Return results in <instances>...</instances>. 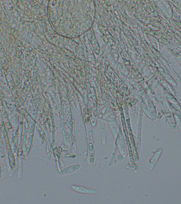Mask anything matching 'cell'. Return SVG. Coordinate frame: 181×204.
Segmentation results:
<instances>
[{
	"mask_svg": "<svg viewBox=\"0 0 181 204\" xmlns=\"http://www.w3.org/2000/svg\"><path fill=\"white\" fill-rule=\"evenodd\" d=\"M162 150L161 149L157 150L156 152L155 153L153 158L150 160V169L151 171L153 169L154 167L156 165L157 161L159 160L160 157L162 154Z\"/></svg>",
	"mask_w": 181,
	"mask_h": 204,
	"instance_id": "obj_3",
	"label": "cell"
},
{
	"mask_svg": "<svg viewBox=\"0 0 181 204\" xmlns=\"http://www.w3.org/2000/svg\"><path fill=\"white\" fill-rule=\"evenodd\" d=\"M80 166L79 165H74L68 167L63 169L61 172L60 174L61 175L67 174L72 172L77 171L79 168Z\"/></svg>",
	"mask_w": 181,
	"mask_h": 204,
	"instance_id": "obj_4",
	"label": "cell"
},
{
	"mask_svg": "<svg viewBox=\"0 0 181 204\" xmlns=\"http://www.w3.org/2000/svg\"><path fill=\"white\" fill-rule=\"evenodd\" d=\"M72 188L76 192L84 194H94L98 192V190L96 189L79 185H73L72 186Z\"/></svg>",
	"mask_w": 181,
	"mask_h": 204,
	"instance_id": "obj_2",
	"label": "cell"
},
{
	"mask_svg": "<svg viewBox=\"0 0 181 204\" xmlns=\"http://www.w3.org/2000/svg\"><path fill=\"white\" fill-rule=\"evenodd\" d=\"M174 117L178 128H179L180 131H181V120L180 118L179 117V116L176 114H175Z\"/></svg>",
	"mask_w": 181,
	"mask_h": 204,
	"instance_id": "obj_5",
	"label": "cell"
},
{
	"mask_svg": "<svg viewBox=\"0 0 181 204\" xmlns=\"http://www.w3.org/2000/svg\"><path fill=\"white\" fill-rule=\"evenodd\" d=\"M156 91L157 99L164 111L168 122L172 129H175L176 127L175 117L170 108V104L167 102L162 88H157Z\"/></svg>",
	"mask_w": 181,
	"mask_h": 204,
	"instance_id": "obj_1",
	"label": "cell"
}]
</instances>
